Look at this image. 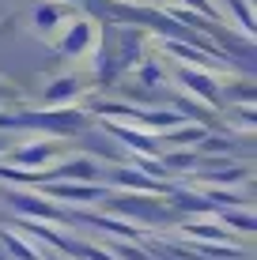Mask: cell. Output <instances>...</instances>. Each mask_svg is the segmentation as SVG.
<instances>
[{
    "mask_svg": "<svg viewBox=\"0 0 257 260\" xmlns=\"http://www.w3.org/2000/svg\"><path fill=\"white\" fill-rule=\"evenodd\" d=\"M174 4H182V12H193V15H201V19H208V23H223V12H219L212 0H174Z\"/></svg>",
    "mask_w": 257,
    "mask_h": 260,
    "instance_id": "obj_17",
    "label": "cell"
},
{
    "mask_svg": "<svg viewBox=\"0 0 257 260\" xmlns=\"http://www.w3.org/2000/svg\"><path fill=\"white\" fill-rule=\"evenodd\" d=\"M106 211H118V215H129V219H140V222H166L170 219V204H163L159 196L152 192H132V196H106Z\"/></svg>",
    "mask_w": 257,
    "mask_h": 260,
    "instance_id": "obj_3",
    "label": "cell"
},
{
    "mask_svg": "<svg viewBox=\"0 0 257 260\" xmlns=\"http://www.w3.org/2000/svg\"><path fill=\"white\" fill-rule=\"evenodd\" d=\"M185 234L201 241H231L227 226H216V222H185Z\"/></svg>",
    "mask_w": 257,
    "mask_h": 260,
    "instance_id": "obj_16",
    "label": "cell"
},
{
    "mask_svg": "<svg viewBox=\"0 0 257 260\" xmlns=\"http://www.w3.org/2000/svg\"><path fill=\"white\" fill-rule=\"evenodd\" d=\"M227 8L238 15L242 34H246V38H253V8H250V0H227Z\"/></svg>",
    "mask_w": 257,
    "mask_h": 260,
    "instance_id": "obj_19",
    "label": "cell"
},
{
    "mask_svg": "<svg viewBox=\"0 0 257 260\" xmlns=\"http://www.w3.org/2000/svg\"><path fill=\"white\" fill-rule=\"evenodd\" d=\"M163 170H189L197 166V151H178V155H163Z\"/></svg>",
    "mask_w": 257,
    "mask_h": 260,
    "instance_id": "obj_20",
    "label": "cell"
},
{
    "mask_svg": "<svg viewBox=\"0 0 257 260\" xmlns=\"http://www.w3.org/2000/svg\"><path fill=\"white\" fill-rule=\"evenodd\" d=\"M208 136L205 124H178V132H163V143L166 147H193L197 151V143Z\"/></svg>",
    "mask_w": 257,
    "mask_h": 260,
    "instance_id": "obj_13",
    "label": "cell"
},
{
    "mask_svg": "<svg viewBox=\"0 0 257 260\" xmlns=\"http://www.w3.org/2000/svg\"><path fill=\"white\" fill-rule=\"evenodd\" d=\"M223 222H227V226H238V230H253L257 226V219H253V215H246V211H223Z\"/></svg>",
    "mask_w": 257,
    "mask_h": 260,
    "instance_id": "obj_21",
    "label": "cell"
},
{
    "mask_svg": "<svg viewBox=\"0 0 257 260\" xmlns=\"http://www.w3.org/2000/svg\"><path fill=\"white\" fill-rule=\"evenodd\" d=\"M46 200H72V204H95L106 200V185H76V181H46L38 185Z\"/></svg>",
    "mask_w": 257,
    "mask_h": 260,
    "instance_id": "obj_7",
    "label": "cell"
},
{
    "mask_svg": "<svg viewBox=\"0 0 257 260\" xmlns=\"http://www.w3.org/2000/svg\"><path fill=\"white\" fill-rule=\"evenodd\" d=\"M174 79L185 87L189 94H197L201 102H205V110H216V106H223V87H219L216 72H205V68H189V64H178L174 68Z\"/></svg>",
    "mask_w": 257,
    "mask_h": 260,
    "instance_id": "obj_4",
    "label": "cell"
},
{
    "mask_svg": "<svg viewBox=\"0 0 257 260\" xmlns=\"http://www.w3.org/2000/svg\"><path fill=\"white\" fill-rule=\"evenodd\" d=\"M113 253H118L121 260H152L144 249H132V245H113Z\"/></svg>",
    "mask_w": 257,
    "mask_h": 260,
    "instance_id": "obj_22",
    "label": "cell"
},
{
    "mask_svg": "<svg viewBox=\"0 0 257 260\" xmlns=\"http://www.w3.org/2000/svg\"><path fill=\"white\" fill-rule=\"evenodd\" d=\"M0 245H4V249H8V253H12L15 260H42V253H38V249H31L23 238H15L12 230H0Z\"/></svg>",
    "mask_w": 257,
    "mask_h": 260,
    "instance_id": "obj_15",
    "label": "cell"
},
{
    "mask_svg": "<svg viewBox=\"0 0 257 260\" xmlns=\"http://www.w3.org/2000/svg\"><path fill=\"white\" fill-rule=\"evenodd\" d=\"M79 79L76 76H61V79H53V83L46 87V94H42V102L49 106V110H57V106H65V102H76L79 98Z\"/></svg>",
    "mask_w": 257,
    "mask_h": 260,
    "instance_id": "obj_12",
    "label": "cell"
},
{
    "mask_svg": "<svg viewBox=\"0 0 257 260\" xmlns=\"http://www.w3.org/2000/svg\"><path fill=\"white\" fill-rule=\"evenodd\" d=\"M110 181L113 185H121V189H136V192H163V185L155 181V177H148V174H140L136 166H113L110 170Z\"/></svg>",
    "mask_w": 257,
    "mask_h": 260,
    "instance_id": "obj_11",
    "label": "cell"
},
{
    "mask_svg": "<svg viewBox=\"0 0 257 260\" xmlns=\"http://www.w3.org/2000/svg\"><path fill=\"white\" fill-rule=\"evenodd\" d=\"M68 15H72V8H68V4H57V0H38V4H34L31 23H34V30H38V34H53V30H57V23L68 19Z\"/></svg>",
    "mask_w": 257,
    "mask_h": 260,
    "instance_id": "obj_10",
    "label": "cell"
},
{
    "mask_svg": "<svg viewBox=\"0 0 257 260\" xmlns=\"http://www.w3.org/2000/svg\"><path fill=\"white\" fill-rule=\"evenodd\" d=\"M57 155H61V143H53V140H34V143H26V147H12L8 151L12 166L26 170V174H38V170L46 162H53Z\"/></svg>",
    "mask_w": 257,
    "mask_h": 260,
    "instance_id": "obj_6",
    "label": "cell"
},
{
    "mask_svg": "<svg viewBox=\"0 0 257 260\" xmlns=\"http://www.w3.org/2000/svg\"><path fill=\"white\" fill-rule=\"evenodd\" d=\"M0 128H38V132H49V136H83V132L91 128V113L76 110V106L0 113Z\"/></svg>",
    "mask_w": 257,
    "mask_h": 260,
    "instance_id": "obj_2",
    "label": "cell"
},
{
    "mask_svg": "<svg viewBox=\"0 0 257 260\" xmlns=\"http://www.w3.org/2000/svg\"><path fill=\"white\" fill-rule=\"evenodd\" d=\"M205 181H212V185H238V181H246V166H219V170H212V174H205Z\"/></svg>",
    "mask_w": 257,
    "mask_h": 260,
    "instance_id": "obj_18",
    "label": "cell"
},
{
    "mask_svg": "<svg viewBox=\"0 0 257 260\" xmlns=\"http://www.w3.org/2000/svg\"><path fill=\"white\" fill-rule=\"evenodd\" d=\"M102 170L91 155H76V158H65V162L49 166L46 170V181H76V185H99ZM42 181V185H46Z\"/></svg>",
    "mask_w": 257,
    "mask_h": 260,
    "instance_id": "obj_5",
    "label": "cell"
},
{
    "mask_svg": "<svg viewBox=\"0 0 257 260\" xmlns=\"http://www.w3.org/2000/svg\"><path fill=\"white\" fill-rule=\"evenodd\" d=\"M57 4H68V8H72V4H83V0H57Z\"/></svg>",
    "mask_w": 257,
    "mask_h": 260,
    "instance_id": "obj_24",
    "label": "cell"
},
{
    "mask_svg": "<svg viewBox=\"0 0 257 260\" xmlns=\"http://www.w3.org/2000/svg\"><path fill=\"white\" fill-rule=\"evenodd\" d=\"M49 260H61V256H49Z\"/></svg>",
    "mask_w": 257,
    "mask_h": 260,
    "instance_id": "obj_25",
    "label": "cell"
},
{
    "mask_svg": "<svg viewBox=\"0 0 257 260\" xmlns=\"http://www.w3.org/2000/svg\"><path fill=\"white\" fill-rule=\"evenodd\" d=\"M8 204H12L15 211L31 215V219H65L46 196H34V192H8Z\"/></svg>",
    "mask_w": 257,
    "mask_h": 260,
    "instance_id": "obj_9",
    "label": "cell"
},
{
    "mask_svg": "<svg viewBox=\"0 0 257 260\" xmlns=\"http://www.w3.org/2000/svg\"><path fill=\"white\" fill-rule=\"evenodd\" d=\"M163 79H166L163 68L152 64V60H140V64H136V91H140V94H144V91H155Z\"/></svg>",
    "mask_w": 257,
    "mask_h": 260,
    "instance_id": "obj_14",
    "label": "cell"
},
{
    "mask_svg": "<svg viewBox=\"0 0 257 260\" xmlns=\"http://www.w3.org/2000/svg\"><path fill=\"white\" fill-rule=\"evenodd\" d=\"M99 60H95V79L99 87H110L118 76H125L129 68H136L144 60V34L132 26L118 23H102L99 30Z\"/></svg>",
    "mask_w": 257,
    "mask_h": 260,
    "instance_id": "obj_1",
    "label": "cell"
},
{
    "mask_svg": "<svg viewBox=\"0 0 257 260\" xmlns=\"http://www.w3.org/2000/svg\"><path fill=\"white\" fill-rule=\"evenodd\" d=\"M8 151H12V140H8L4 132H0V155H8Z\"/></svg>",
    "mask_w": 257,
    "mask_h": 260,
    "instance_id": "obj_23",
    "label": "cell"
},
{
    "mask_svg": "<svg viewBox=\"0 0 257 260\" xmlns=\"http://www.w3.org/2000/svg\"><path fill=\"white\" fill-rule=\"evenodd\" d=\"M95 38H99V26H95L91 19H76L65 34H61L57 53L61 57H83V53L95 49Z\"/></svg>",
    "mask_w": 257,
    "mask_h": 260,
    "instance_id": "obj_8",
    "label": "cell"
}]
</instances>
